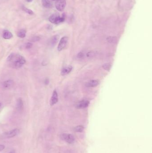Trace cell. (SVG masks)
Returning <instances> with one entry per match:
<instances>
[{"label":"cell","mask_w":152,"mask_h":153,"mask_svg":"<svg viewBox=\"0 0 152 153\" xmlns=\"http://www.w3.org/2000/svg\"><path fill=\"white\" fill-rule=\"evenodd\" d=\"M3 38L5 39H10L13 37V34L8 30H4L3 32Z\"/></svg>","instance_id":"10"},{"label":"cell","mask_w":152,"mask_h":153,"mask_svg":"<svg viewBox=\"0 0 152 153\" xmlns=\"http://www.w3.org/2000/svg\"><path fill=\"white\" fill-rule=\"evenodd\" d=\"M58 101V95L57 91L55 90L53 92L52 95L50 100V105L51 106L54 105L57 103Z\"/></svg>","instance_id":"9"},{"label":"cell","mask_w":152,"mask_h":153,"mask_svg":"<svg viewBox=\"0 0 152 153\" xmlns=\"http://www.w3.org/2000/svg\"><path fill=\"white\" fill-rule=\"evenodd\" d=\"M26 30L25 29H21L18 32L17 36L20 38H24L26 36Z\"/></svg>","instance_id":"16"},{"label":"cell","mask_w":152,"mask_h":153,"mask_svg":"<svg viewBox=\"0 0 152 153\" xmlns=\"http://www.w3.org/2000/svg\"><path fill=\"white\" fill-rule=\"evenodd\" d=\"M107 42H108L110 43H116L117 42V38L116 37H113V36L108 37L107 38Z\"/></svg>","instance_id":"17"},{"label":"cell","mask_w":152,"mask_h":153,"mask_svg":"<svg viewBox=\"0 0 152 153\" xmlns=\"http://www.w3.org/2000/svg\"><path fill=\"white\" fill-rule=\"evenodd\" d=\"M83 129H84V127L82 125H79L74 128V130L77 132H82L83 131Z\"/></svg>","instance_id":"20"},{"label":"cell","mask_w":152,"mask_h":153,"mask_svg":"<svg viewBox=\"0 0 152 153\" xmlns=\"http://www.w3.org/2000/svg\"><path fill=\"white\" fill-rule=\"evenodd\" d=\"M89 101L87 100H83L79 101L76 105V108L77 109H83L88 107L89 104Z\"/></svg>","instance_id":"7"},{"label":"cell","mask_w":152,"mask_h":153,"mask_svg":"<svg viewBox=\"0 0 152 153\" xmlns=\"http://www.w3.org/2000/svg\"><path fill=\"white\" fill-rule=\"evenodd\" d=\"M26 0L28 2H30L33 1V0Z\"/></svg>","instance_id":"25"},{"label":"cell","mask_w":152,"mask_h":153,"mask_svg":"<svg viewBox=\"0 0 152 153\" xmlns=\"http://www.w3.org/2000/svg\"><path fill=\"white\" fill-rule=\"evenodd\" d=\"M45 83L46 85H47L49 83V80H46L45 81Z\"/></svg>","instance_id":"24"},{"label":"cell","mask_w":152,"mask_h":153,"mask_svg":"<svg viewBox=\"0 0 152 153\" xmlns=\"http://www.w3.org/2000/svg\"><path fill=\"white\" fill-rule=\"evenodd\" d=\"M68 42V38L67 36H64L61 38L58 46V50L61 51L63 50L67 46Z\"/></svg>","instance_id":"4"},{"label":"cell","mask_w":152,"mask_h":153,"mask_svg":"<svg viewBox=\"0 0 152 153\" xmlns=\"http://www.w3.org/2000/svg\"><path fill=\"white\" fill-rule=\"evenodd\" d=\"M40 39V38L39 36H34L32 38H31V40L32 42H36V41H38Z\"/></svg>","instance_id":"21"},{"label":"cell","mask_w":152,"mask_h":153,"mask_svg":"<svg viewBox=\"0 0 152 153\" xmlns=\"http://www.w3.org/2000/svg\"><path fill=\"white\" fill-rule=\"evenodd\" d=\"M72 69V67L71 66H68L67 67H64V68H63L62 69L61 74L63 76L68 74L71 72Z\"/></svg>","instance_id":"13"},{"label":"cell","mask_w":152,"mask_h":153,"mask_svg":"<svg viewBox=\"0 0 152 153\" xmlns=\"http://www.w3.org/2000/svg\"><path fill=\"white\" fill-rule=\"evenodd\" d=\"M33 46V44L30 43V42H28L27 43H26V49H30V48H32Z\"/></svg>","instance_id":"22"},{"label":"cell","mask_w":152,"mask_h":153,"mask_svg":"<svg viewBox=\"0 0 152 153\" xmlns=\"http://www.w3.org/2000/svg\"><path fill=\"white\" fill-rule=\"evenodd\" d=\"M9 153H15V152L14 151H10V152H9Z\"/></svg>","instance_id":"27"},{"label":"cell","mask_w":152,"mask_h":153,"mask_svg":"<svg viewBox=\"0 0 152 153\" xmlns=\"http://www.w3.org/2000/svg\"><path fill=\"white\" fill-rule=\"evenodd\" d=\"M66 5V0H56L55 8L58 10L62 11L64 10Z\"/></svg>","instance_id":"6"},{"label":"cell","mask_w":152,"mask_h":153,"mask_svg":"<svg viewBox=\"0 0 152 153\" xmlns=\"http://www.w3.org/2000/svg\"><path fill=\"white\" fill-rule=\"evenodd\" d=\"M111 67H112V65L109 63H106L103 65V68H104V69L108 71H109L111 69Z\"/></svg>","instance_id":"19"},{"label":"cell","mask_w":152,"mask_h":153,"mask_svg":"<svg viewBox=\"0 0 152 153\" xmlns=\"http://www.w3.org/2000/svg\"><path fill=\"white\" fill-rule=\"evenodd\" d=\"M7 61L13 68L18 69L23 66L26 63L25 58L21 55L11 53L7 58Z\"/></svg>","instance_id":"1"},{"label":"cell","mask_w":152,"mask_h":153,"mask_svg":"<svg viewBox=\"0 0 152 153\" xmlns=\"http://www.w3.org/2000/svg\"><path fill=\"white\" fill-rule=\"evenodd\" d=\"M99 84V81L96 80H91L86 84V86L89 87H92L97 86Z\"/></svg>","instance_id":"12"},{"label":"cell","mask_w":152,"mask_h":153,"mask_svg":"<svg viewBox=\"0 0 152 153\" xmlns=\"http://www.w3.org/2000/svg\"><path fill=\"white\" fill-rule=\"evenodd\" d=\"M17 109V110L20 112L24 108V103L22 99L21 98H19L17 102V104H16Z\"/></svg>","instance_id":"11"},{"label":"cell","mask_w":152,"mask_h":153,"mask_svg":"<svg viewBox=\"0 0 152 153\" xmlns=\"http://www.w3.org/2000/svg\"><path fill=\"white\" fill-rule=\"evenodd\" d=\"M5 148V146L3 145L0 144V151H3Z\"/></svg>","instance_id":"23"},{"label":"cell","mask_w":152,"mask_h":153,"mask_svg":"<svg viewBox=\"0 0 152 153\" xmlns=\"http://www.w3.org/2000/svg\"><path fill=\"white\" fill-rule=\"evenodd\" d=\"M14 85V81L13 80H8L2 83V86L5 89H9L12 88Z\"/></svg>","instance_id":"8"},{"label":"cell","mask_w":152,"mask_h":153,"mask_svg":"<svg viewBox=\"0 0 152 153\" xmlns=\"http://www.w3.org/2000/svg\"><path fill=\"white\" fill-rule=\"evenodd\" d=\"M22 10H23V11L26 12L29 15H33L34 14V13L32 10L30 9H28V8H27L24 6H22Z\"/></svg>","instance_id":"18"},{"label":"cell","mask_w":152,"mask_h":153,"mask_svg":"<svg viewBox=\"0 0 152 153\" xmlns=\"http://www.w3.org/2000/svg\"><path fill=\"white\" fill-rule=\"evenodd\" d=\"M61 138L69 144L73 143L75 141V138L73 135L68 134H62L61 135Z\"/></svg>","instance_id":"3"},{"label":"cell","mask_w":152,"mask_h":153,"mask_svg":"<svg viewBox=\"0 0 152 153\" xmlns=\"http://www.w3.org/2000/svg\"><path fill=\"white\" fill-rule=\"evenodd\" d=\"M60 38V36L59 35H55L52 37L50 39V44L52 46H55L57 44Z\"/></svg>","instance_id":"14"},{"label":"cell","mask_w":152,"mask_h":153,"mask_svg":"<svg viewBox=\"0 0 152 153\" xmlns=\"http://www.w3.org/2000/svg\"></svg>","instance_id":"28"},{"label":"cell","mask_w":152,"mask_h":153,"mask_svg":"<svg viewBox=\"0 0 152 153\" xmlns=\"http://www.w3.org/2000/svg\"><path fill=\"white\" fill-rule=\"evenodd\" d=\"M2 106V103H0V109L1 108Z\"/></svg>","instance_id":"26"},{"label":"cell","mask_w":152,"mask_h":153,"mask_svg":"<svg viewBox=\"0 0 152 153\" xmlns=\"http://www.w3.org/2000/svg\"><path fill=\"white\" fill-rule=\"evenodd\" d=\"M42 4L46 8H50L52 6V4L49 0H42Z\"/></svg>","instance_id":"15"},{"label":"cell","mask_w":152,"mask_h":153,"mask_svg":"<svg viewBox=\"0 0 152 153\" xmlns=\"http://www.w3.org/2000/svg\"><path fill=\"white\" fill-rule=\"evenodd\" d=\"M20 133V130L18 129H15L9 131L5 132L4 136L7 138H11L16 136Z\"/></svg>","instance_id":"5"},{"label":"cell","mask_w":152,"mask_h":153,"mask_svg":"<svg viewBox=\"0 0 152 153\" xmlns=\"http://www.w3.org/2000/svg\"><path fill=\"white\" fill-rule=\"evenodd\" d=\"M65 19V17L64 15L61 17L58 14H54L49 18V21L52 23L59 24L64 22Z\"/></svg>","instance_id":"2"}]
</instances>
